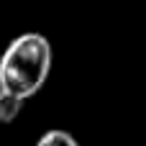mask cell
Wrapping results in <instances>:
<instances>
[{
  "instance_id": "cell-1",
  "label": "cell",
  "mask_w": 146,
  "mask_h": 146,
  "mask_svg": "<svg viewBox=\"0 0 146 146\" xmlns=\"http://www.w3.org/2000/svg\"><path fill=\"white\" fill-rule=\"evenodd\" d=\"M51 64L54 49L49 38L36 31L21 33L5 46L0 56V90L26 103L46 85Z\"/></svg>"
},
{
  "instance_id": "cell-2",
  "label": "cell",
  "mask_w": 146,
  "mask_h": 146,
  "mask_svg": "<svg viewBox=\"0 0 146 146\" xmlns=\"http://www.w3.org/2000/svg\"><path fill=\"white\" fill-rule=\"evenodd\" d=\"M21 108H23V100L0 90V123H13L21 115Z\"/></svg>"
},
{
  "instance_id": "cell-3",
  "label": "cell",
  "mask_w": 146,
  "mask_h": 146,
  "mask_svg": "<svg viewBox=\"0 0 146 146\" xmlns=\"http://www.w3.org/2000/svg\"><path fill=\"white\" fill-rule=\"evenodd\" d=\"M36 146H80V144H77V139L72 133H67L62 128H51L36 141Z\"/></svg>"
}]
</instances>
